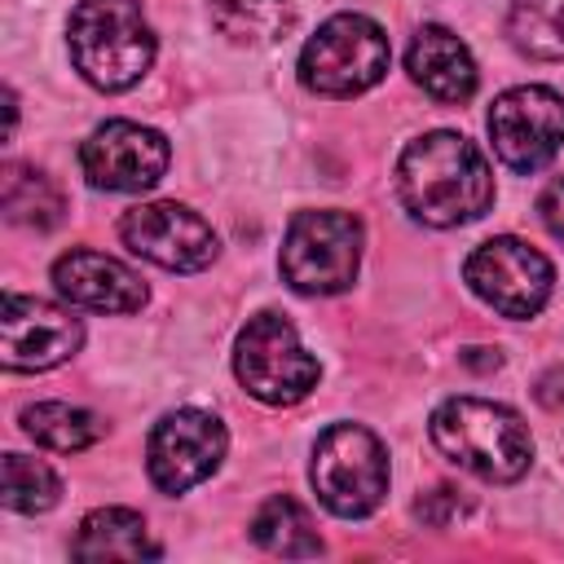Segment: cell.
Listing matches in <instances>:
<instances>
[{
	"instance_id": "cell-26",
	"label": "cell",
	"mask_w": 564,
	"mask_h": 564,
	"mask_svg": "<svg viewBox=\"0 0 564 564\" xmlns=\"http://www.w3.org/2000/svg\"><path fill=\"white\" fill-rule=\"evenodd\" d=\"M463 361L476 366V370H494V366H498V352H489V348H467Z\"/></svg>"
},
{
	"instance_id": "cell-5",
	"label": "cell",
	"mask_w": 564,
	"mask_h": 564,
	"mask_svg": "<svg viewBox=\"0 0 564 564\" xmlns=\"http://www.w3.org/2000/svg\"><path fill=\"white\" fill-rule=\"evenodd\" d=\"M308 476L326 511L361 520L388 494V449L361 423H330L313 445Z\"/></svg>"
},
{
	"instance_id": "cell-6",
	"label": "cell",
	"mask_w": 564,
	"mask_h": 564,
	"mask_svg": "<svg viewBox=\"0 0 564 564\" xmlns=\"http://www.w3.org/2000/svg\"><path fill=\"white\" fill-rule=\"evenodd\" d=\"M282 278L300 295H339L361 264V220L339 207L300 212L282 234Z\"/></svg>"
},
{
	"instance_id": "cell-4",
	"label": "cell",
	"mask_w": 564,
	"mask_h": 564,
	"mask_svg": "<svg viewBox=\"0 0 564 564\" xmlns=\"http://www.w3.org/2000/svg\"><path fill=\"white\" fill-rule=\"evenodd\" d=\"M388 62L392 44L379 22L361 13H335L308 35L300 53V84L317 97H357L388 75Z\"/></svg>"
},
{
	"instance_id": "cell-17",
	"label": "cell",
	"mask_w": 564,
	"mask_h": 564,
	"mask_svg": "<svg viewBox=\"0 0 564 564\" xmlns=\"http://www.w3.org/2000/svg\"><path fill=\"white\" fill-rule=\"evenodd\" d=\"M251 538L269 555H282V560H313V555H322V533H317L313 516L295 498H286V494L269 498L251 516Z\"/></svg>"
},
{
	"instance_id": "cell-24",
	"label": "cell",
	"mask_w": 564,
	"mask_h": 564,
	"mask_svg": "<svg viewBox=\"0 0 564 564\" xmlns=\"http://www.w3.org/2000/svg\"><path fill=\"white\" fill-rule=\"evenodd\" d=\"M538 216H542V225H546L555 238H564V176H555V181L542 189Z\"/></svg>"
},
{
	"instance_id": "cell-2",
	"label": "cell",
	"mask_w": 564,
	"mask_h": 564,
	"mask_svg": "<svg viewBox=\"0 0 564 564\" xmlns=\"http://www.w3.org/2000/svg\"><path fill=\"white\" fill-rule=\"evenodd\" d=\"M427 432L449 463H458L463 471L494 480V485L520 480L533 463V436H529L524 419L498 401L449 397L432 410Z\"/></svg>"
},
{
	"instance_id": "cell-12",
	"label": "cell",
	"mask_w": 564,
	"mask_h": 564,
	"mask_svg": "<svg viewBox=\"0 0 564 564\" xmlns=\"http://www.w3.org/2000/svg\"><path fill=\"white\" fill-rule=\"evenodd\" d=\"M167 159H172L167 137L132 119H110L79 145V167L88 185L110 194H137L159 185V176L167 172Z\"/></svg>"
},
{
	"instance_id": "cell-9",
	"label": "cell",
	"mask_w": 564,
	"mask_h": 564,
	"mask_svg": "<svg viewBox=\"0 0 564 564\" xmlns=\"http://www.w3.org/2000/svg\"><path fill=\"white\" fill-rule=\"evenodd\" d=\"M467 286L502 317H533L551 300V260L520 238H489L463 264Z\"/></svg>"
},
{
	"instance_id": "cell-19",
	"label": "cell",
	"mask_w": 564,
	"mask_h": 564,
	"mask_svg": "<svg viewBox=\"0 0 564 564\" xmlns=\"http://www.w3.org/2000/svg\"><path fill=\"white\" fill-rule=\"evenodd\" d=\"M207 13L234 44H278L295 26L291 0H207Z\"/></svg>"
},
{
	"instance_id": "cell-20",
	"label": "cell",
	"mask_w": 564,
	"mask_h": 564,
	"mask_svg": "<svg viewBox=\"0 0 564 564\" xmlns=\"http://www.w3.org/2000/svg\"><path fill=\"white\" fill-rule=\"evenodd\" d=\"M22 432L31 441H40L44 449L75 454V449H88L93 441H101L106 423L93 410H79V405H66V401H40V405L22 410Z\"/></svg>"
},
{
	"instance_id": "cell-15",
	"label": "cell",
	"mask_w": 564,
	"mask_h": 564,
	"mask_svg": "<svg viewBox=\"0 0 564 564\" xmlns=\"http://www.w3.org/2000/svg\"><path fill=\"white\" fill-rule=\"evenodd\" d=\"M410 79L441 106H463L476 93V62L467 44L445 26H423L405 53Z\"/></svg>"
},
{
	"instance_id": "cell-22",
	"label": "cell",
	"mask_w": 564,
	"mask_h": 564,
	"mask_svg": "<svg viewBox=\"0 0 564 564\" xmlns=\"http://www.w3.org/2000/svg\"><path fill=\"white\" fill-rule=\"evenodd\" d=\"M0 498L9 511H22V516H35V511H48L57 498H62V480L48 463L40 458H26V454H4L0 463Z\"/></svg>"
},
{
	"instance_id": "cell-13",
	"label": "cell",
	"mask_w": 564,
	"mask_h": 564,
	"mask_svg": "<svg viewBox=\"0 0 564 564\" xmlns=\"http://www.w3.org/2000/svg\"><path fill=\"white\" fill-rule=\"evenodd\" d=\"M84 344L79 317L66 308L35 300V295H4V317H0V357L9 370H53L66 357H75Z\"/></svg>"
},
{
	"instance_id": "cell-16",
	"label": "cell",
	"mask_w": 564,
	"mask_h": 564,
	"mask_svg": "<svg viewBox=\"0 0 564 564\" xmlns=\"http://www.w3.org/2000/svg\"><path fill=\"white\" fill-rule=\"evenodd\" d=\"M75 560H154L159 542L150 538L145 520L128 507H97L84 516L75 542H70Z\"/></svg>"
},
{
	"instance_id": "cell-1",
	"label": "cell",
	"mask_w": 564,
	"mask_h": 564,
	"mask_svg": "<svg viewBox=\"0 0 564 564\" xmlns=\"http://www.w3.org/2000/svg\"><path fill=\"white\" fill-rule=\"evenodd\" d=\"M397 194L405 212L432 229H454L489 212L494 172L485 154L458 132H423L401 150Z\"/></svg>"
},
{
	"instance_id": "cell-10",
	"label": "cell",
	"mask_w": 564,
	"mask_h": 564,
	"mask_svg": "<svg viewBox=\"0 0 564 564\" xmlns=\"http://www.w3.org/2000/svg\"><path fill=\"white\" fill-rule=\"evenodd\" d=\"M225 423L207 410H172L154 423L150 445H145V471L154 480V489L163 494H185L198 480H207L220 458H225Z\"/></svg>"
},
{
	"instance_id": "cell-11",
	"label": "cell",
	"mask_w": 564,
	"mask_h": 564,
	"mask_svg": "<svg viewBox=\"0 0 564 564\" xmlns=\"http://www.w3.org/2000/svg\"><path fill=\"white\" fill-rule=\"evenodd\" d=\"M119 238L128 242V251H137L150 264L172 269V273H198L220 251L216 229L198 212H189L185 203H137V207H128L123 220H119Z\"/></svg>"
},
{
	"instance_id": "cell-21",
	"label": "cell",
	"mask_w": 564,
	"mask_h": 564,
	"mask_svg": "<svg viewBox=\"0 0 564 564\" xmlns=\"http://www.w3.org/2000/svg\"><path fill=\"white\" fill-rule=\"evenodd\" d=\"M507 35L520 53L538 62L564 57V0H511Z\"/></svg>"
},
{
	"instance_id": "cell-7",
	"label": "cell",
	"mask_w": 564,
	"mask_h": 564,
	"mask_svg": "<svg viewBox=\"0 0 564 564\" xmlns=\"http://www.w3.org/2000/svg\"><path fill=\"white\" fill-rule=\"evenodd\" d=\"M234 375H238V383L256 401H264V405H295V401H304L317 388L322 366L300 344L295 326L282 313H256L238 330Z\"/></svg>"
},
{
	"instance_id": "cell-23",
	"label": "cell",
	"mask_w": 564,
	"mask_h": 564,
	"mask_svg": "<svg viewBox=\"0 0 564 564\" xmlns=\"http://www.w3.org/2000/svg\"><path fill=\"white\" fill-rule=\"evenodd\" d=\"M463 511H467V502H463L458 489H449V485H441V489H432V494H423V498L414 502V516H419L423 524H432V529H454V524L463 520Z\"/></svg>"
},
{
	"instance_id": "cell-3",
	"label": "cell",
	"mask_w": 564,
	"mask_h": 564,
	"mask_svg": "<svg viewBox=\"0 0 564 564\" xmlns=\"http://www.w3.org/2000/svg\"><path fill=\"white\" fill-rule=\"evenodd\" d=\"M66 48L93 88L123 93L150 70L154 31L141 13V0H79L66 22Z\"/></svg>"
},
{
	"instance_id": "cell-18",
	"label": "cell",
	"mask_w": 564,
	"mask_h": 564,
	"mask_svg": "<svg viewBox=\"0 0 564 564\" xmlns=\"http://www.w3.org/2000/svg\"><path fill=\"white\" fill-rule=\"evenodd\" d=\"M0 207H4V220H13V225L53 229L66 212V198L53 185V176H44L40 167L9 163L4 176H0Z\"/></svg>"
},
{
	"instance_id": "cell-8",
	"label": "cell",
	"mask_w": 564,
	"mask_h": 564,
	"mask_svg": "<svg viewBox=\"0 0 564 564\" xmlns=\"http://www.w3.org/2000/svg\"><path fill=\"white\" fill-rule=\"evenodd\" d=\"M489 141L511 172H538L564 150V97L542 84L507 88L489 106Z\"/></svg>"
},
{
	"instance_id": "cell-25",
	"label": "cell",
	"mask_w": 564,
	"mask_h": 564,
	"mask_svg": "<svg viewBox=\"0 0 564 564\" xmlns=\"http://www.w3.org/2000/svg\"><path fill=\"white\" fill-rule=\"evenodd\" d=\"M538 401L542 405H560L564 401V366H555L551 375L538 379Z\"/></svg>"
},
{
	"instance_id": "cell-14",
	"label": "cell",
	"mask_w": 564,
	"mask_h": 564,
	"mask_svg": "<svg viewBox=\"0 0 564 564\" xmlns=\"http://www.w3.org/2000/svg\"><path fill=\"white\" fill-rule=\"evenodd\" d=\"M53 286L70 304H84L97 313H137L150 295L145 282L128 264H119L115 256L88 251V247H75L53 260Z\"/></svg>"
}]
</instances>
